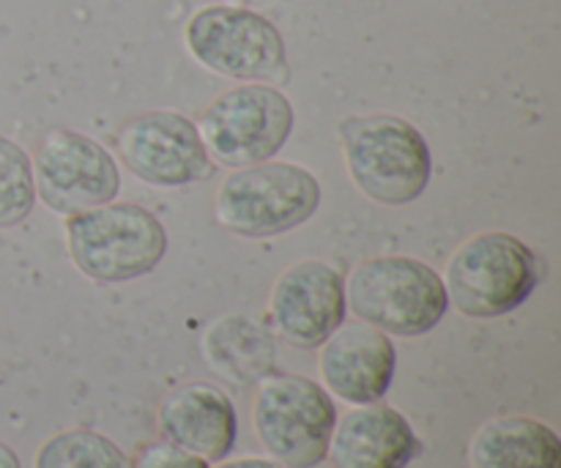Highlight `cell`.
Wrapping results in <instances>:
<instances>
[{
  "label": "cell",
  "mask_w": 561,
  "mask_h": 468,
  "mask_svg": "<svg viewBox=\"0 0 561 468\" xmlns=\"http://www.w3.org/2000/svg\"><path fill=\"white\" fill-rule=\"evenodd\" d=\"M340 148L356 190L381 206H409L425 195L433 153L425 135L392 113L340 121Z\"/></svg>",
  "instance_id": "6da1fadb"
},
{
  "label": "cell",
  "mask_w": 561,
  "mask_h": 468,
  "mask_svg": "<svg viewBox=\"0 0 561 468\" xmlns=\"http://www.w3.org/2000/svg\"><path fill=\"white\" fill-rule=\"evenodd\" d=\"M345 307L356 321L389 338H422L444 321L449 301L442 274L425 261L381 255L348 274Z\"/></svg>",
  "instance_id": "7a4b0ae2"
},
{
  "label": "cell",
  "mask_w": 561,
  "mask_h": 468,
  "mask_svg": "<svg viewBox=\"0 0 561 468\" xmlns=\"http://www.w3.org/2000/svg\"><path fill=\"white\" fill-rule=\"evenodd\" d=\"M64 236L77 272L99 285L146 277L168 255L164 225L137 203L113 201L71 214L66 217Z\"/></svg>",
  "instance_id": "3957f363"
},
{
  "label": "cell",
  "mask_w": 561,
  "mask_h": 468,
  "mask_svg": "<svg viewBox=\"0 0 561 468\" xmlns=\"http://www.w3.org/2000/svg\"><path fill=\"white\" fill-rule=\"evenodd\" d=\"M447 301L466 318L491 321L518 310L542 279V261L518 236L488 230L455 250L444 272Z\"/></svg>",
  "instance_id": "277c9868"
},
{
  "label": "cell",
  "mask_w": 561,
  "mask_h": 468,
  "mask_svg": "<svg viewBox=\"0 0 561 468\" xmlns=\"http://www.w3.org/2000/svg\"><path fill=\"white\" fill-rule=\"evenodd\" d=\"M318 206L321 184L310 170L268 159L233 170L219 184L214 219L241 239H274L310 222Z\"/></svg>",
  "instance_id": "5b68a950"
},
{
  "label": "cell",
  "mask_w": 561,
  "mask_h": 468,
  "mask_svg": "<svg viewBox=\"0 0 561 468\" xmlns=\"http://www.w3.org/2000/svg\"><path fill=\"white\" fill-rule=\"evenodd\" d=\"M184 47L195 64L228 80L285 85L290 77L279 27L247 5L197 9L184 25Z\"/></svg>",
  "instance_id": "8992f818"
},
{
  "label": "cell",
  "mask_w": 561,
  "mask_h": 468,
  "mask_svg": "<svg viewBox=\"0 0 561 468\" xmlns=\"http://www.w3.org/2000/svg\"><path fill=\"white\" fill-rule=\"evenodd\" d=\"M337 422L334 398L296 373H268L252 400V431L279 468H316L327 460Z\"/></svg>",
  "instance_id": "52a82bcc"
},
{
  "label": "cell",
  "mask_w": 561,
  "mask_h": 468,
  "mask_svg": "<svg viewBox=\"0 0 561 468\" xmlns=\"http://www.w3.org/2000/svg\"><path fill=\"white\" fill-rule=\"evenodd\" d=\"M294 124V104L277 85L241 82L219 93L195 126L211 162L239 170L277 157Z\"/></svg>",
  "instance_id": "ba28073f"
},
{
  "label": "cell",
  "mask_w": 561,
  "mask_h": 468,
  "mask_svg": "<svg viewBox=\"0 0 561 468\" xmlns=\"http://www.w3.org/2000/svg\"><path fill=\"white\" fill-rule=\"evenodd\" d=\"M31 164L36 197L58 217L113 203L121 192L118 159L82 132H47Z\"/></svg>",
  "instance_id": "9c48e42d"
},
{
  "label": "cell",
  "mask_w": 561,
  "mask_h": 468,
  "mask_svg": "<svg viewBox=\"0 0 561 468\" xmlns=\"http://www.w3.org/2000/svg\"><path fill=\"white\" fill-rule=\"evenodd\" d=\"M115 151L137 181L159 190H184L214 173L195 121L179 110H148L126 121Z\"/></svg>",
  "instance_id": "30bf717a"
},
{
  "label": "cell",
  "mask_w": 561,
  "mask_h": 468,
  "mask_svg": "<svg viewBox=\"0 0 561 468\" xmlns=\"http://www.w3.org/2000/svg\"><path fill=\"white\" fill-rule=\"evenodd\" d=\"M348 316L345 279L332 263L307 261L285 269L268 294V321L294 349H318Z\"/></svg>",
  "instance_id": "8fae6325"
},
{
  "label": "cell",
  "mask_w": 561,
  "mask_h": 468,
  "mask_svg": "<svg viewBox=\"0 0 561 468\" xmlns=\"http://www.w3.org/2000/svg\"><path fill=\"white\" fill-rule=\"evenodd\" d=\"M321 387L348 406L378 403L392 389L398 349L392 338L367 323H340L321 345Z\"/></svg>",
  "instance_id": "7c38bea8"
},
{
  "label": "cell",
  "mask_w": 561,
  "mask_h": 468,
  "mask_svg": "<svg viewBox=\"0 0 561 468\" xmlns=\"http://www.w3.org/2000/svg\"><path fill=\"white\" fill-rule=\"evenodd\" d=\"M420 453L422 442L411 422L378 400L337 414L327 460L332 468H409Z\"/></svg>",
  "instance_id": "4fadbf2b"
},
{
  "label": "cell",
  "mask_w": 561,
  "mask_h": 468,
  "mask_svg": "<svg viewBox=\"0 0 561 468\" xmlns=\"http://www.w3.org/2000/svg\"><path fill=\"white\" fill-rule=\"evenodd\" d=\"M159 433L164 442L197 455L206 464L230 458L239 436V416L228 395L214 384H184L159 406Z\"/></svg>",
  "instance_id": "5bb4252c"
},
{
  "label": "cell",
  "mask_w": 561,
  "mask_h": 468,
  "mask_svg": "<svg viewBox=\"0 0 561 468\" xmlns=\"http://www.w3.org/2000/svg\"><path fill=\"white\" fill-rule=\"evenodd\" d=\"M469 468H561V438L535 416L488 420L471 436Z\"/></svg>",
  "instance_id": "9a60e30c"
},
{
  "label": "cell",
  "mask_w": 561,
  "mask_h": 468,
  "mask_svg": "<svg viewBox=\"0 0 561 468\" xmlns=\"http://www.w3.org/2000/svg\"><path fill=\"white\" fill-rule=\"evenodd\" d=\"M203 356L219 378L247 387L272 373L277 349L266 323L247 312H230L206 329Z\"/></svg>",
  "instance_id": "2e32d148"
},
{
  "label": "cell",
  "mask_w": 561,
  "mask_h": 468,
  "mask_svg": "<svg viewBox=\"0 0 561 468\" xmlns=\"http://www.w3.org/2000/svg\"><path fill=\"white\" fill-rule=\"evenodd\" d=\"M33 468H129V458L104 433L75 427L49 436L38 447Z\"/></svg>",
  "instance_id": "e0dca14e"
},
{
  "label": "cell",
  "mask_w": 561,
  "mask_h": 468,
  "mask_svg": "<svg viewBox=\"0 0 561 468\" xmlns=\"http://www.w3.org/2000/svg\"><path fill=\"white\" fill-rule=\"evenodd\" d=\"M36 206L33 164L25 148L0 135V230L25 222Z\"/></svg>",
  "instance_id": "ac0fdd59"
},
{
  "label": "cell",
  "mask_w": 561,
  "mask_h": 468,
  "mask_svg": "<svg viewBox=\"0 0 561 468\" xmlns=\"http://www.w3.org/2000/svg\"><path fill=\"white\" fill-rule=\"evenodd\" d=\"M211 464H206L197 455L186 453V449L175 447L170 442H151L146 447L137 449L135 458L129 460V468H208Z\"/></svg>",
  "instance_id": "d6986e66"
},
{
  "label": "cell",
  "mask_w": 561,
  "mask_h": 468,
  "mask_svg": "<svg viewBox=\"0 0 561 468\" xmlns=\"http://www.w3.org/2000/svg\"><path fill=\"white\" fill-rule=\"evenodd\" d=\"M208 468H279V466L268 458H233V460L225 458V460H217V464Z\"/></svg>",
  "instance_id": "ffe728a7"
},
{
  "label": "cell",
  "mask_w": 561,
  "mask_h": 468,
  "mask_svg": "<svg viewBox=\"0 0 561 468\" xmlns=\"http://www.w3.org/2000/svg\"><path fill=\"white\" fill-rule=\"evenodd\" d=\"M0 468H22L20 455H16L5 442H0Z\"/></svg>",
  "instance_id": "44dd1931"
},
{
  "label": "cell",
  "mask_w": 561,
  "mask_h": 468,
  "mask_svg": "<svg viewBox=\"0 0 561 468\" xmlns=\"http://www.w3.org/2000/svg\"><path fill=\"white\" fill-rule=\"evenodd\" d=\"M214 3H228V5H247L250 0H214Z\"/></svg>",
  "instance_id": "7402d4cb"
}]
</instances>
